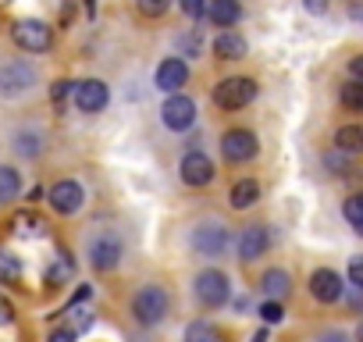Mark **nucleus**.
I'll list each match as a JSON object with an SVG mask.
<instances>
[{"mask_svg":"<svg viewBox=\"0 0 363 342\" xmlns=\"http://www.w3.org/2000/svg\"><path fill=\"white\" fill-rule=\"evenodd\" d=\"M167 310H171V296H167L160 285H143V289L132 296V317H135L139 324H146V328L160 324V321L167 317Z\"/></svg>","mask_w":363,"mask_h":342,"instance_id":"nucleus-1","label":"nucleus"},{"mask_svg":"<svg viewBox=\"0 0 363 342\" xmlns=\"http://www.w3.org/2000/svg\"><path fill=\"white\" fill-rule=\"evenodd\" d=\"M11 40L26 50V54H47L54 47V29L40 18H22L11 29Z\"/></svg>","mask_w":363,"mask_h":342,"instance_id":"nucleus-2","label":"nucleus"},{"mask_svg":"<svg viewBox=\"0 0 363 342\" xmlns=\"http://www.w3.org/2000/svg\"><path fill=\"white\" fill-rule=\"evenodd\" d=\"M253 100H257V82H253V79L235 75V79H225V82L214 86V104H218L221 111H242V107H250Z\"/></svg>","mask_w":363,"mask_h":342,"instance_id":"nucleus-3","label":"nucleus"},{"mask_svg":"<svg viewBox=\"0 0 363 342\" xmlns=\"http://www.w3.org/2000/svg\"><path fill=\"white\" fill-rule=\"evenodd\" d=\"M36 82H40V72L29 61H4L0 65V96H22Z\"/></svg>","mask_w":363,"mask_h":342,"instance_id":"nucleus-4","label":"nucleus"},{"mask_svg":"<svg viewBox=\"0 0 363 342\" xmlns=\"http://www.w3.org/2000/svg\"><path fill=\"white\" fill-rule=\"evenodd\" d=\"M193 292H196V299H200L203 307H225V303H228V296H232V282H228V275H225V271L207 267V271H200V275H196Z\"/></svg>","mask_w":363,"mask_h":342,"instance_id":"nucleus-5","label":"nucleus"},{"mask_svg":"<svg viewBox=\"0 0 363 342\" xmlns=\"http://www.w3.org/2000/svg\"><path fill=\"white\" fill-rule=\"evenodd\" d=\"M193 250H196L200 257H207V260L221 257V253L228 250V228H225L221 221H203V225H196V228H193Z\"/></svg>","mask_w":363,"mask_h":342,"instance_id":"nucleus-6","label":"nucleus"},{"mask_svg":"<svg viewBox=\"0 0 363 342\" xmlns=\"http://www.w3.org/2000/svg\"><path fill=\"white\" fill-rule=\"evenodd\" d=\"M111 100V89L100 82V79H82V82H72V104L82 111V114H96L104 111Z\"/></svg>","mask_w":363,"mask_h":342,"instance_id":"nucleus-7","label":"nucleus"},{"mask_svg":"<svg viewBox=\"0 0 363 342\" xmlns=\"http://www.w3.org/2000/svg\"><path fill=\"white\" fill-rule=\"evenodd\" d=\"M257 150H260V143H257V136H253L250 128H232V132H225V139H221V153H225V160H232V164L253 160Z\"/></svg>","mask_w":363,"mask_h":342,"instance_id":"nucleus-8","label":"nucleus"},{"mask_svg":"<svg viewBox=\"0 0 363 342\" xmlns=\"http://www.w3.org/2000/svg\"><path fill=\"white\" fill-rule=\"evenodd\" d=\"M47 197H50V207H54L57 214H79V211L86 207V189H82L75 179H61V182H54Z\"/></svg>","mask_w":363,"mask_h":342,"instance_id":"nucleus-9","label":"nucleus"},{"mask_svg":"<svg viewBox=\"0 0 363 342\" xmlns=\"http://www.w3.org/2000/svg\"><path fill=\"white\" fill-rule=\"evenodd\" d=\"M182 182L186 186H211L214 182V160L207 157V153H200V150H189L186 157H182Z\"/></svg>","mask_w":363,"mask_h":342,"instance_id":"nucleus-10","label":"nucleus"},{"mask_svg":"<svg viewBox=\"0 0 363 342\" xmlns=\"http://www.w3.org/2000/svg\"><path fill=\"white\" fill-rule=\"evenodd\" d=\"M160 121L167 125V128H174V132H186L193 121H196V104L189 100V96H167L164 100V107H160Z\"/></svg>","mask_w":363,"mask_h":342,"instance_id":"nucleus-11","label":"nucleus"},{"mask_svg":"<svg viewBox=\"0 0 363 342\" xmlns=\"http://www.w3.org/2000/svg\"><path fill=\"white\" fill-rule=\"evenodd\" d=\"M89 264H93L96 271H114V267L121 264V239L111 236V232L96 236V239L89 243Z\"/></svg>","mask_w":363,"mask_h":342,"instance_id":"nucleus-12","label":"nucleus"},{"mask_svg":"<svg viewBox=\"0 0 363 342\" xmlns=\"http://www.w3.org/2000/svg\"><path fill=\"white\" fill-rule=\"evenodd\" d=\"M153 82H157V89H164V93H178L182 86L189 82V65L182 61V57H167V61L157 65Z\"/></svg>","mask_w":363,"mask_h":342,"instance_id":"nucleus-13","label":"nucleus"},{"mask_svg":"<svg viewBox=\"0 0 363 342\" xmlns=\"http://www.w3.org/2000/svg\"><path fill=\"white\" fill-rule=\"evenodd\" d=\"M267 246H271L267 228H264V225H250V228H242V236H239V260H260V257L267 253Z\"/></svg>","mask_w":363,"mask_h":342,"instance_id":"nucleus-14","label":"nucleus"},{"mask_svg":"<svg viewBox=\"0 0 363 342\" xmlns=\"http://www.w3.org/2000/svg\"><path fill=\"white\" fill-rule=\"evenodd\" d=\"M342 278L331 271V267H320V271H313L310 275V292H313V299L317 303H335L338 296H342Z\"/></svg>","mask_w":363,"mask_h":342,"instance_id":"nucleus-15","label":"nucleus"},{"mask_svg":"<svg viewBox=\"0 0 363 342\" xmlns=\"http://www.w3.org/2000/svg\"><path fill=\"white\" fill-rule=\"evenodd\" d=\"M207 15L218 29H232L242 18V8H239V0H207Z\"/></svg>","mask_w":363,"mask_h":342,"instance_id":"nucleus-16","label":"nucleus"},{"mask_svg":"<svg viewBox=\"0 0 363 342\" xmlns=\"http://www.w3.org/2000/svg\"><path fill=\"white\" fill-rule=\"evenodd\" d=\"M214 54L221 61H242L246 57V40L239 33H232V29H221V36L214 40Z\"/></svg>","mask_w":363,"mask_h":342,"instance_id":"nucleus-17","label":"nucleus"},{"mask_svg":"<svg viewBox=\"0 0 363 342\" xmlns=\"http://www.w3.org/2000/svg\"><path fill=\"white\" fill-rule=\"evenodd\" d=\"M260 289H264V296H267V299H285V296H289V289H292V278H289V271L271 267V271L260 278Z\"/></svg>","mask_w":363,"mask_h":342,"instance_id":"nucleus-18","label":"nucleus"},{"mask_svg":"<svg viewBox=\"0 0 363 342\" xmlns=\"http://www.w3.org/2000/svg\"><path fill=\"white\" fill-rule=\"evenodd\" d=\"M228 200H232L235 211H246V207H253V204L260 200V186H257L253 179H239V182L232 186V197H228Z\"/></svg>","mask_w":363,"mask_h":342,"instance_id":"nucleus-19","label":"nucleus"},{"mask_svg":"<svg viewBox=\"0 0 363 342\" xmlns=\"http://www.w3.org/2000/svg\"><path fill=\"white\" fill-rule=\"evenodd\" d=\"M11 225H15V236H22V239H43L47 236V221L40 214H33V211L18 214Z\"/></svg>","mask_w":363,"mask_h":342,"instance_id":"nucleus-20","label":"nucleus"},{"mask_svg":"<svg viewBox=\"0 0 363 342\" xmlns=\"http://www.w3.org/2000/svg\"><path fill=\"white\" fill-rule=\"evenodd\" d=\"M335 146L342 153H363V125H342L335 132Z\"/></svg>","mask_w":363,"mask_h":342,"instance_id":"nucleus-21","label":"nucleus"},{"mask_svg":"<svg viewBox=\"0 0 363 342\" xmlns=\"http://www.w3.org/2000/svg\"><path fill=\"white\" fill-rule=\"evenodd\" d=\"M18 193H22V175L15 167L0 164V204H11Z\"/></svg>","mask_w":363,"mask_h":342,"instance_id":"nucleus-22","label":"nucleus"},{"mask_svg":"<svg viewBox=\"0 0 363 342\" xmlns=\"http://www.w3.org/2000/svg\"><path fill=\"white\" fill-rule=\"evenodd\" d=\"M15 150H18L22 157L43 153V132H40V128H22V132H15Z\"/></svg>","mask_w":363,"mask_h":342,"instance_id":"nucleus-23","label":"nucleus"},{"mask_svg":"<svg viewBox=\"0 0 363 342\" xmlns=\"http://www.w3.org/2000/svg\"><path fill=\"white\" fill-rule=\"evenodd\" d=\"M22 282V260L11 250H0V285H18Z\"/></svg>","mask_w":363,"mask_h":342,"instance_id":"nucleus-24","label":"nucleus"},{"mask_svg":"<svg viewBox=\"0 0 363 342\" xmlns=\"http://www.w3.org/2000/svg\"><path fill=\"white\" fill-rule=\"evenodd\" d=\"M186 342H221V338H218V328L211 321H193L186 328Z\"/></svg>","mask_w":363,"mask_h":342,"instance_id":"nucleus-25","label":"nucleus"},{"mask_svg":"<svg viewBox=\"0 0 363 342\" xmlns=\"http://www.w3.org/2000/svg\"><path fill=\"white\" fill-rule=\"evenodd\" d=\"M342 107L363 111V82H359V79H349V82L342 86Z\"/></svg>","mask_w":363,"mask_h":342,"instance_id":"nucleus-26","label":"nucleus"},{"mask_svg":"<svg viewBox=\"0 0 363 342\" xmlns=\"http://www.w3.org/2000/svg\"><path fill=\"white\" fill-rule=\"evenodd\" d=\"M342 214L352 228H363V193H352L345 204H342Z\"/></svg>","mask_w":363,"mask_h":342,"instance_id":"nucleus-27","label":"nucleus"},{"mask_svg":"<svg viewBox=\"0 0 363 342\" xmlns=\"http://www.w3.org/2000/svg\"><path fill=\"white\" fill-rule=\"evenodd\" d=\"M68 275H72V257H68V253H61L57 267H50V271H47V282H50V285H61Z\"/></svg>","mask_w":363,"mask_h":342,"instance_id":"nucleus-28","label":"nucleus"},{"mask_svg":"<svg viewBox=\"0 0 363 342\" xmlns=\"http://www.w3.org/2000/svg\"><path fill=\"white\" fill-rule=\"evenodd\" d=\"M260 317H264L267 324H278V321H285V307H281V299H267V303L260 307Z\"/></svg>","mask_w":363,"mask_h":342,"instance_id":"nucleus-29","label":"nucleus"},{"mask_svg":"<svg viewBox=\"0 0 363 342\" xmlns=\"http://www.w3.org/2000/svg\"><path fill=\"white\" fill-rule=\"evenodd\" d=\"M178 8L186 11L189 18H196V22H200V18L207 15V0H178Z\"/></svg>","mask_w":363,"mask_h":342,"instance_id":"nucleus-30","label":"nucleus"},{"mask_svg":"<svg viewBox=\"0 0 363 342\" xmlns=\"http://www.w3.org/2000/svg\"><path fill=\"white\" fill-rule=\"evenodd\" d=\"M135 4H139V11H143V15L157 18V15H164V11H167L171 0H135Z\"/></svg>","mask_w":363,"mask_h":342,"instance_id":"nucleus-31","label":"nucleus"},{"mask_svg":"<svg viewBox=\"0 0 363 342\" xmlns=\"http://www.w3.org/2000/svg\"><path fill=\"white\" fill-rule=\"evenodd\" d=\"M349 282L363 289V257H352L349 260Z\"/></svg>","mask_w":363,"mask_h":342,"instance_id":"nucleus-32","label":"nucleus"},{"mask_svg":"<svg viewBox=\"0 0 363 342\" xmlns=\"http://www.w3.org/2000/svg\"><path fill=\"white\" fill-rule=\"evenodd\" d=\"M200 47H203V40H200V33H189L186 40H182V50H186L189 57H196V54H200Z\"/></svg>","mask_w":363,"mask_h":342,"instance_id":"nucleus-33","label":"nucleus"},{"mask_svg":"<svg viewBox=\"0 0 363 342\" xmlns=\"http://www.w3.org/2000/svg\"><path fill=\"white\" fill-rule=\"evenodd\" d=\"M68 96H72V82H57V86L50 89V100H54L57 107H61V104H65Z\"/></svg>","mask_w":363,"mask_h":342,"instance_id":"nucleus-34","label":"nucleus"},{"mask_svg":"<svg viewBox=\"0 0 363 342\" xmlns=\"http://www.w3.org/2000/svg\"><path fill=\"white\" fill-rule=\"evenodd\" d=\"M11 321H15V307H11L4 296H0V328H8Z\"/></svg>","mask_w":363,"mask_h":342,"instance_id":"nucleus-35","label":"nucleus"},{"mask_svg":"<svg viewBox=\"0 0 363 342\" xmlns=\"http://www.w3.org/2000/svg\"><path fill=\"white\" fill-rule=\"evenodd\" d=\"M349 75H352V79H359V82H363V54H356V57H352V61H349Z\"/></svg>","mask_w":363,"mask_h":342,"instance_id":"nucleus-36","label":"nucleus"},{"mask_svg":"<svg viewBox=\"0 0 363 342\" xmlns=\"http://www.w3.org/2000/svg\"><path fill=\"white\" fill-rule=\"evenodd\" d=\"M47 342H75V331H72V328H57Z\"/></svg>","mask_w":363,"mask_h":342,"instance_id":"nucleus-37","label":"nucleus"},{"mask_svg":"<svg viewBox=\"0 0 363 342\" xmlns=\"http://www.w3.org/2000/svg\"><path fill=\"white\" fill-rule=\"evenodd\" d=\"M303 8L313 11V15H324L328 11V0H303Z\"/></svg>","mask_w":363,"mask_h":342,"instance_id":"nucleus-38","label":"nucleus"},{"mask_svg":"<svg viewBox=\"0 0 363 342\" xmlns=\"http://www.w3.org/2000/svg\"><path fill=\"white\" fill-rule=\"evenodd\" d=\"M349 307H352V310H363V289H359V285H352V292H349Z\"/></svg>","mask_w":363,"mask_h":342,"instance_id":"nucleus-39","label":"nucleus"},{"mask_svg":"<svg viewBox=\"0 0 363 342\" xmlns=\"http://www.w3.org/2000/svg\"><path fill=\"white\" fill-rule=\"evenodd\" d=\"M317 342H349V335H342V331H324Z\"/></svg>","mask_w":363,"mask_h":342,"instance_id":"nucleus-40","label":"nucleus"},{"mask_svg":"<svg viewBox=\"0 0 363 342\" xmlns=\"http://www.w3.org/2000/svg\"><path fill=\"white\" fill-rule=\"evenodd\" d=\"M253 342H267V331H257V335H253Z\"/></svg>","mask_w":363,"mask_h":342,"instance_id":"nucleus-41","label":"nucleus"},{"mask_svg":"<svg viewBox=\"0 0 363 342\" xmlns=\"http://www.w3.org/2000/svg\"><path fill=\"white\" fill-rule=\"evenodd\" d=\"M359 342H363V328H359Z\"/></svg>","mask_w":363,"mask_h":342,"instance_id":"nucleus-42","label":"nucleus"},{"mask_svg":"<svg viewBox=\"0 0 363 342\" xmlns=\"http://www.w3.org/2000/svg\"><path fill=\"white\" fill-rule=\"evenodd\" d=\"M0 4H11V0H0Z\"/></svg>","mask_w":363,"mask_h":342,"instance_id":"nucleus-43","label":"nucleus"},{"mask_svg":"<svg viewBox=\"0 0 363 342\" xmlns=\"http://www.w3.org/2000/svg\"><path fill=\"white\" fill-rule=\"evenodd\" d=\"M356 232H359V236H363V228H356Z\"/></svg>","mask_w":363,"mask_h":342,"instance_id":"nucleus-44","label":"nucleus"}]
</instances>
